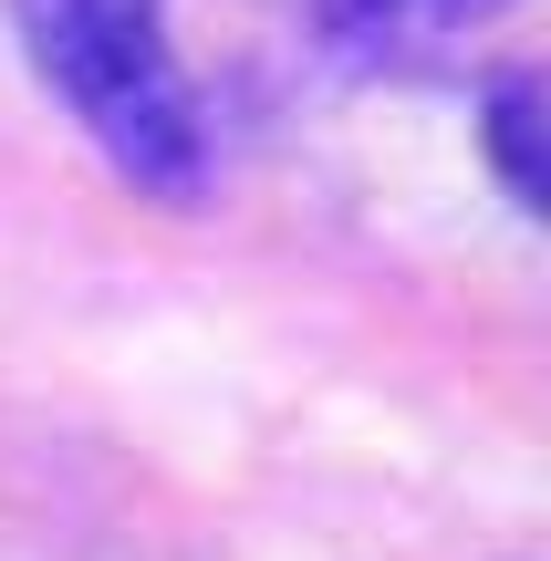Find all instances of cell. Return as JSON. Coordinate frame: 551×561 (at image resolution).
I'll return each mask as SVG.
<instances>
[{
	"label": "cell",
	"mask_w": 551,
	"mask_h": 561,
	"mask_svg": "<svg viewBox=\"0 0 551 561\" xmlns=\"http://www.w3.org/2000/svg\"><path fill=\"white\" fill-rule=\"evenodd\" d=\"M11 32L32 83L94 136V157L136 198H208V104L167 42V0H11Z\"/></svg>",
	"instance_id": "6da1fadb"
},
{
	"label": "cell",
	"mask_w": 551,
	"mask_h": 561,
	"mask_svg": "<svg viewBox=\"0 0 551 561\" xmlns=\"http://www.w3.org/2000/svg\"><path fill=\"white\" fill-rule=\"evenodd\" d=\"M479 146H490L510 208L541 219V208H551V157H541V73H531V62H500V73H490V94H479Z\"/></svg>",
	"instance_id": "7a4b0ae2"
},
{
	"label": "cell",
	"mask_w": 551,
	"mask_h": 561,
	"mask_svg": "<svg viewBox=\"0 0 551 561\" xmlns=\"http://www.w3.org/2000/svg\"><path fill=\"white\" fill-rule=\"evenodd\" d=\"M427 11L437 0H323V42H333V62H386Z\"/></svg>",
	"instance_id": "3957f363"
}]
</instances>
